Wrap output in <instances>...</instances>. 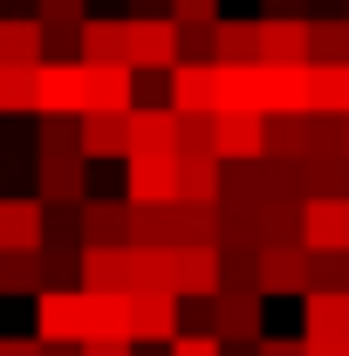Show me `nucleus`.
I'll return each mask as SVG.
<instances>
[{
	"label": "nucleus",
	"instance_id": "nucleus-1",
	"mask_svg": "<svg viewBox=\"0 0 349 356\" xmlns=\"http://www.w3.org/2000/svg\"><path fill=\"white\" fill-rule=\"evenodd\" d=\"M35 336H42L48 350H83L89 336H96V302H89L83 288H55L35 302Z\"/></svg>",
	"mask_w": 349,
	"mask_h": 356
},
{
	"label": "nucleus",
	"instance_id": "nucleus-2",
	"mask_svg": "<svg viewBox=\"0 0 349 356\" xmlns=\"http://www.w3.org/2000/svg\"><path fill=\"white\" fill-rule=\"evenodd\" d=\"M172 295L213 309L226 295V247H172Z\"/></svg>",
	"mask_w": 349,
	"mask_h": 356
},
{
	"label": "nucleus",
	"instance_id": "nucleus-3",
	"mask_svg": "<svg viewBox=\"0 0 349 356\" xmlns=\"http://www.w3.org/2000/svg\"><path fill=\"white\" fill-rule=\"evenodd\" d=\"M124 199L131 206H178V158L172 151H137L124 165Z\"/></svg>",
	"mask_w": 349,
	"mask_h": 356
},
{
	"label": "nucleus",
	"instance_id": "nucleus-4",
	"mask_svg": "<svg viewBox=\"0 0 349 356\" xmlns=\"http://www.w3.org/2000/svg\"><path fill=\"white\" fill-rule=\"evenodd\" d=\"M131 28V69L137 76H172L178 62H185V42H178V21H124Z\"/></svg>",
	"mask_w": 349,
	"mask_h": 356
},
{
	"label": "nucleus",
	"instance_id": "nucleus-5",
	"mask_svg": "<svg viewBox=\"0 0 349 356\" xmlns=\"http://www.w3.org/2000/svg\"><path fill=\"white\" fill-rule=\"evenodd\" d=\"M35 117H89V69L83 62H42V110Z\"/></svg>",
	"mask_w": 349,
	"mask_h": 356
},
{
	"label": "nucleus",
	"instance_id": "nucleus-6",
	"mask_svg": "<svg viewBox=\"0 0 349 356\" xmlns=\"http://www.w3.org/2000/svg\"><path fill=\"white\" fill-rule=\"evenodd\" d=\"M261 117H315V69H261Z\"/></svg>",
	"mask_w": 349,
	"mask_h": 356
},
{
	"label": "nucleus",
	"instance_id": "nucleus-7",
	"mask_svg": "<svg viewBox=\"0 0 349 356\" xmlns=\"http://www.w3.org/2000/svg\"><path fill=\"white\" fill-rule=\"evenodd\" d=\"M83 151H55V158H35V178H42V206L48 213H76L89 199V185H83Z\"/></svg>",
	"mask_w": 349,
	"mask_h": 356
},
{
	"label": "nucleus",
	"instance_id": "nucleus-8",
	"mask_svg": "<svg viewBox=\"0 0 349 356\" xmlns=\"http://www.w3.org/2000/svg\"><path fill=\"white\" fill-rule=\"evenodd\" d=\"M185 322H178V295L172 288H151V295H131V343H178Z\"/></svg>",
	"mask_w": 349,
	"mask_h": 356
},
{
	"label": "nucleus",
	"instance_id": "nucleus-9",
	"mask_svg": "<svg viewBox=\"0 0 349 356\" xmlns=\"http://www.w3.org/2000/svg\"><path fill=\"white\" fill-rule=\"evenodd\" d=\"M302 247L308 254H349V199H308L302 206Z\"/></svg>",
	"mask_w": 349,
	"mask_h": 356
},
{
	"label": "nucleus",
	"instance_id": "nucleus-10",
	"mask_svg": "<svg viewBox=\"0 0 349 356\" xmlns=\"http://www.w3.org/2000/svg\"><path fill=\"white\" fill-rule=\"evenodd\" d=\"M261 288L267 295H302L315 288V254L308 247H261Z\"/></svg>",
	"mask_w": 349,
	"mask_h": 356
},
{
	"label": "nucleus",
	"instance_id": "nucleus-11",
	"mask_svg": "<svg viewBox=\"0 0 349 356\" xmlns=\"http://www.w3.org/2000/svg\"><path fill=\"white\" fill-rule=\"evenodd\" d=\"M144 96H137V69L117 62V69H89V117H137Z\"/></svg>",
	"mask_w": 349,
	"mask_h": 356
},
{
	"label": "nucleus",
	"instance_id": "nucleus-12",
	"mask_svg": "<svg viewBox=\"0 0 349 356\" xmlns=\"http://www.w3.org/2000/svg\"><path fill=\"white\" fill-rule=\"evenodd\" d=\"M76 281H83V295H137L131 288V247H83Z\"/></svg>",
	"mask_w": 349,
	"mask_h": 356
},
{
	"label": "nucleus",
	"instance_id": "nucleus-13",
	"mask_svg": "<svg viewBox=\"0 0 349 356\" xmlns=\"http://www.w3.org/2000/svg\"><path fill=\"white\" fill-rule=\"evenodd\" d=\"M172 110L178 117H219V69L213 62H178L172 69Z\"/></svg>",
	"mask_w": 349,
	"mask_h": 356
},
{
	"label": "nucleus",
	"instance_id": "nucleus-14",
	"mask_svg": "<svg viewBox=\"0 0 349 356\" xmlns=\"http://www.w3.org/2000/svg\"><path fill=\"white\" fill-rule=\"evenodd\" d=\"M213 336L233 350H261V295H219L213 302Z\"/></svg>",
	"mask_w": 349,
	"mask_h": 356
},
{
	"label": "nucleus",
	"instance_id": "nucleus-15",
	"mask_svg": "<svg viewBox=\"0 0 349 356\" xmlns=\"http://www.w3.org/2000/svg\"><path fill=\"white\" fill-rule=\"evenodd\" d=\"M83 247H131V199H83Z\"/></svg>",
	"mask_w": 349,
	"mask_h": 356
},
{
	"label": "nucleus",
	"instance_id": "nucleus-16",
	"mask_svg": "<svg viewBox=\"0 0 349 356\" xmlns=\"http://www.w3.org/2000/svg\"><path fill=\"white\" fill-rule=\"evenodd\" d=\"M117 62H131V28H124V14L110 21V14H89L83 21V69H117Z\"/></svg>",
	"mask_w": 349,
	"mask_h": 356
},
{
	"label": "nucleus",
	"instance_id": "nucleus-17",
	"mask_svg": "<svg viewBox=\"0 0 349 356\" xmlns=\"http://www.w3.org/2000/svg\"><path fill=\"white\" fill-rule=\"evenodd\" d=\"M42 199H0V254H35L42 247Z\"/></svg>",
	"mask_w": 349,
	"mask_h": 356
},
{
	"label": "nucleus",
	"instance_id": "nucleus-18",
	"mask_svg": "<svg viewBox=\"0 0 349 356\" xmlns=\"http://www.w3.org/2000/svg\"><path fill=\"white\" fill-rule=\"evenodd\" d=\"M308 42H315L308 21H267V14H261V55H267V69H308Z\"/></svg>",
	"mask_w": 349,
	"mask_h": 356
},
{
	"label": "nucleus",
	"instance_id": "nucleus-19",
	"mask_svg": "<svg viewBox=\"0 0 349 356\" xmlns=\"http://www.w3.org/2000/svg\"><path fill=\"white\" fill-rule=\"evenodd\" d=\"M267 158V117H219V165H261Z\"/></svg>",
	"mask_w": 349,
	"mask_h": 356
},
{
	"label": "nucleus",
	"instance_id": "nucleus-20",
	"mask_svg": "<svg viewBox=\"0 0 349 356\" xmlns=\"http://www.w3.org/2000/svg\"><path fill=\"white\" fill-rule=\"evenodd\" d=\"M213 48H219V69H267L261 21H219V28H213Z\"/></svg>",
	"mask_w": 349,
	"mask_h": 356
},
{
	"label": "nucleus",
	"instance_id": "nucleus-21",
	"mask_svg": "<svg viewBox=\"0 0 349 356\" xmlns=\"http://www.w3.org/2000/svg\"><path fill=\"white\" fill-rule=\"evenodd\" d=\"M302 336L308 343H349V295H308L302 302Z\"/></svg>",
	"mask_w": 349,
	"mask_h": 356
},
{
	"label": "nucleus",
	"instance_id": "nucleus-22",
	"mask_svg": "<svg viewBox=\"0 0 349 356\" xmlns=\"http://www.w3.org/2000/svg\"><path fill=\"white\" fill-rule=\"evenodd\" d=\"M137 151H172L178 158V110L172 103H144L131 117V158Z\"/></svg>",
	"mask_w": 349,
	"mask_h": 356
},
{
	"label": "nucleus",
	"instance_id": "nucleus-23",
	"mask_svg": "<svg viewBox=\"0 0 349 356\" xmlns=\"http://www.w3.org/2000/svg\"><path fill=\"white\" fill-rule=\"evenodd\" d=\"M178 199L219 206V199H226V165H219V158H178Z\"/></svg>",
	"mask_w": 349,
	"mask_h": 356
},
{
	"label": "nucleus",
	"instance_id": "nucleus-24",
	"mask_svg": "<svg viewBox=\"0 0 349 356\" xmlns=\"http://www.w3.org/2000/svg\"><path fill=\"white\" fill-rule=\"evenodd\" d=\"M83 158H124L131 165V117H83Z\"/></svg>",
	"mask_w": 349,
	"mask_h": 356
},
{
	"label": "nucleus",
	"instance_id": "nucleus-25",
	"mask_svg": "<svg viewBox=\"0 0 349 356\" xmlns=\"http://www.w3.org/2000/svg\"><path fill=\"white\" fill-rule=\"evenodd\" d=\"M219 117H261V69H219Z\"/></svg>",
	"mask_w": 349,
	"mask_h": 356
},
{
	"label": "nucleus",
	"instance_id": "nucleus-26",
	"mask_svg": "<svg viewBox=\"0 0 349 356\" xmlns=\"http://www.w3.org/2000/svg\"><path fill=\"white\" fill-rule=\"evenodd\" d=\"M172 220H178V247H219V206H192V199H178Z\"/></svg>",
	"mask_w": 349,
	"mask_h": 356
},
{
	"label": "nucleus",
	"instance_id": "nucleus-27",
	"mask_svg": "<svg viewBox=\"0 0 349 356\" xmlns=\"http://www.w3.org/2000/svg\"><path fill=\"white\" fill-rule=\"evenodd\" d=\"M42 110V69H0V117Z\"/></svg>",
	"mask_w": 349,
	"mask_h": 356
},
{
	"label": "nucleus",
	"instance_id": "nucleus-28",
	"mask_svg": "<svg viewBox=\"0 0 349 356\" xmlns=\"http://www.w3.org/2000/svg\"><path fill=\"white\" fill-rule=\"evenodd\" d=\"M267 158L302 165L308 158V117H274V124H267Z\"/></svg>",
	"mask_w": 349,
	"mask_h": 356
},
{
	"label": "nucleus",
	"instance_id": "nucleus-29",
	"mask_svg": "<svg viewBox=\"0 0 349 356\" xmlns=\"http://www.w3.org/2000/svg\"><path fill=\"white\" fill-rule=\"evenodd\" d=\"M261 247H302V206H267L261 213Z\"/></svg>",
	"mask_w": 349,
	"mask_h": 356
},
{
	"label": "nucleus",
	"instance_id": "nucleus-30",
	"mask_svg": "<svg viewBox=\"0 0 349 356\" xmlns=\"http://www.w3.org/2000/svg\"><path fill=\"white\" fill-rule=\"evenodd\" d=\"M42 158H55V151H83V124L76 117H42V144H35Z\"/></svg>",
	"mask_w": 349,
	"mask_h": 356
},
{
	"label": "nucleus",
	"instance_id": "nucleus-31",
	"mask_svg": "<svg viewBox=\"0 0 349 356\" xmlns=\"http://www.w3.org/2000/svg\"><path fill=\"white\" fill-rule=\"evenodd\" d=\"M35 21H42V28H83L89 0H35Z\"/></svg>",
	"mask_w": 349,
	"mask_h": 356
},
{
	"label": "nucleus",
	"instance_id": "nucleus-32",
	"mask_svg": "<svg viewBox=\"0 0 349 356\" xmlns=\"http://www.w3.org/2000/svg\"><path fill=\"white\" fill-rule=\"evenodd\" d=\"M178 28H219V0H172Z\"/></svg>",
	"mask_w": 349,
	"mask_h": 356
},
{
	"label": "nucleus",
	"instance_id": "nucleus-33",
	"mask_svg": "<svg viewBox=\"0 0 349 356\" xmlns=\"http://www.w3.org/2000/svg\"><path fill=\"white\" fill-rule=\"evenodd\" d=\"M172 356H226V343H219V336H199V329H185V336L172 343Z\"/></svg>",
	"mask_w": 349,
	"mask_h": 356
},
{
	"label": "nucleus",
	"instance_id": "nucleus-34",
	"mask_svg": "<svg viewBox=\"0 0 349 356\" xmlns=\"http://www.w3.org/2000/svg\"><path fill=\"white\" fill-rule=\"evenodd\" d=\"M322 0H267V21H315Z\"/></svg>",
	"mask_w": 349,
	"mask_h": 356
},
{
	"label": "nucleus",
	"instance_id": "nucleus-35",
	"mask_svg": "<svg viewBox=\"0 0 349 356\" xmlns=\"http://www.w3.org/2000/svg\"><path fill=\"white\" fill-rule=\"evenodd\" d=\"M124 21H172V0H124Z\"/></svg>",
	"mask_w": 349,
	"mask_h": 356
},
{
	"label": "nucleus",
	"instance_id": "nucleus-36",
	"mask_svg": "<svg viewBox=\"0 0 349 356\" xmlns=\"http://www.w3.org/2000/svg\"><path fill=\"white\" fill-rule=\"evenodd\" d=\"M261 356H308V343H302V336H267Z\"/></svg>",
	"mask_w": 349,
	"mask_h": 356
},
{
	"label": "nucleus",
	"instance_id": "nucleus-37",
	"mask_svg": "<svg viewBox=\"0 0 349 356\" xmlns=\"http://www.w3.org/2000/svg\"><path fill=\"white\" fill-rule=\"evenodd\" d=\"M76 356H131V343H83Z\"/></svg>",
	"mask_w": 349,
	"mask_h": 356
},
{
	"label": "nucleus",
	"instance_id": "nucleus-38",
	"mask_svg": "<svg viewBox=\"0 0 349 356\" xmlns=\"http://www.w3.org/2000/svg\"><path fill=\"white\" fill-rule=\"evenodd\" d=\"M308 343V336H302ZM308 356H349V343H308Z\"/></svg>",
	"mask_w": 349,
	"mask_h": 356
},
{
	"label": "nucleus",
	"instance_id": "nucleus-39",
	"mask_svg": "<svg viewBox=\"0 0 349 356\" xmlns=\"http://www.w3.org/2000/svg\"><path fill=\"white\" fill-rule=\"evenodd\" d=\"M343 14H349V0H343Z\"/></svg>",
	"mask_w": 349,
	"mask_h": 356
},
{
	"label": "nucleus",
	"instance_id": "nucleus-40",
	"mask_svg": "<svg viewBox=\"0 0 349 356\" xmlns=\"http://www.w3.org/2000/svg\"><path fill=\"white\" fill-rule=\"evenodd\" d=\"M343 131H349V117H343Z\"/></svg>",
	"mask_w": 349,
	"mask_h": 356
}]
</instances>
